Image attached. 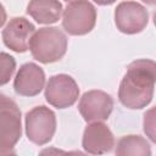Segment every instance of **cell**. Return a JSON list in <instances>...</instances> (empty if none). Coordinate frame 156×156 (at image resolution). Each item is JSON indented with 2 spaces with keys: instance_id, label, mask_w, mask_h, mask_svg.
I'll return each instance as SVG.
<instances>
[{
  "instance_id": "6da1fadb",
  "label": "cell",
  "mask_w": 156,
  "mask_h": 156,
  "mask_svg": "<svg viewBox=\"0 0 156 156\" xmlns=\"http://www.w3.org/2000/svg\"><path fill=\"white\" fill-rule=\"evenodd\" d=\"M156 65L152 60L141 58L133 61L121 80L118 100L132 110L146 107L154 96Z\"/></svg>"
},
{
  "instance_id": "7a4b0ae2",
  "label": "cell",
  "mask_w": 156,
  "mask_h": 156,
  "mask_svg": "<svg viewBox=\"0 0 156 156\" xmlns=\"http://www.w3.org/2000/svg\"><path fill=\"white\" fill-rule=\"evenodd\" d=\"M32 56L41 63H52L63 57L67 50V37L57 27H44L35 30L29 40Z\"/></svg>"
},
{
  "instance_id": "3957f363",
  "label": "cell",
  "mask_w": 156,
  "mask_h": 156,
  "mask_svg": "<svg viewBox=\"0 0 156 156\" xmlns=\"http://www.w3.org/2000/svg\"><path fill=\"white\" fill-rule=\"evenodd\" d=\"M22 135L21 111L9 96L0 94V155L13 154Z\"/></svg>"
},
{
  "instance_id": "277c9868",
  "label": "cell",
  "mask_w": 156,
  "mask_h": 156,
  "mask_svg": "<svg viewBox=\"0 0 156 156\" xmlns=\"http://www.w3.org/2000/svg\"><path fill=\"white\" fill-rule=\"evenodd\" d=\"M96 23V9L88 0H73L63 11L62 27L71 35H84Z\"/></svg>"
},
{
  "instance_id": "5b68a950",
  "label": "cell",
  "mask_w": 156,
  "mask_h": 156,
  "mask_svg": "<svg viewBox=\"0 0 156 156\" xmlns=\"http://www.w3.org/2000/svg\"><path fill=\"white\" fill-rule=\"evenodd\" d=\"M24 123L27 138L37 145L48 144L56 130V116L54 111L43 105L28 111Z\"/></svg>"
},
{
  "instance_id": "8992f818",
  "label": "cell",
  "mask_w": 156,
  "mask_h": 156,
  "mask_svg": "<svg viewBox=\"0 0 156 156\" xmlns=\"http://www.w3.org/2000/svg\"><path fill=\"white\" fill-rule=\"evenodd\" d=\"M79 96V88L76 80L65 73L49 78L45 88V100L56 108L72 106Z\"/></svg>"
},
{
  "instance_id": "52a82bcc",
  "label": "cell",
  "mask_w": 156,
  "mask_h": 156,
  "mask_svg": "<svg viewBox=\"0 0 156 156\" xmlns=\"http://www.w3.org/2000/svg\"><path fill=\"white\" fill-rule=\"evenodd\" d=\"M115 22L119 32L124 34H136L146 28L149 12L136 1H122L115 10Z\"/></svg>"
},
{
  "instance_id": "ba28073f",
  "label": "cell",
  "mask_w": 156,
  "mask_h": 156,
  "mask_svg": "<svg viewBox=\"0 0 156 156\" xmlns=\"http://www.w3.org/2000/svg\"><path fill=\"white\" fill-rule=\"evenodd\" d=\"M113 110V99L102 90L85 91L78 104V111L88 123L106 121Z\"/></svg>"
},
{
  "instance_id": "9c48e42d",
  "label": "cell",
  "mask_w": 156,
  "mask_h": 156,
  "mask_svg": "<svg viewBox=\"0 0 156 156\" xmlns=\"http://www.w3.org/2000/svg\"><path fill=\"white\" fill-rule=\"evenodd\" d=\"M35 32V27L26 17H13L2 30L4 44L15 52L28 50L29 40Z\"/></svg>"
},
{
  "instance_id": "30bf717a",
  "label": "cell",
  "mask_w": 156,
  "mask_h": 156,
  "mask_svg": "<svg viewBox=\"0 0 156 156\" xmlns=\"http://www.w3.org/2000/svg\"><path fill=\"white\" fill-rule=\"evenodd\" d=\"M82 146L88 154L102 155L113 149L115 136L105 123L91 122L84 129Z\"/></svg>"
},
{
  "instance_id": "8fae6325",
  "label": "cell",
  "mask_w": 156,
  "mask_h": 156,
  "mask_svg": "<svg viewBox=\"0 0 156 156\" xmlns=\"http://www.w3.org/2000/svg\"><path fill=\"white\" fill-rule=\"evenodd\" d=\"M45 84V73L40 66L34 62L22 65L15 77L13 89L21 96L38 95Z\"/></svg>"
},
{
  "instance_id": "7c38bea8",
  "label": "cell",
  "mask_w": 156,
  "mask_h": 156,
  "mask_svg": "<svg viewBox=\"0 0 156 156\" xmlns=\"http://www.w3.org/2000/svg\"><path fill=\"white\" fill-rule=\"evenodd\" d=\"M62 4L58 0H30L27 13L40 24H51L60 20Z\"/></svg>"
},
{
  "instance_id": "4fadbf2b",
  "label": "cell",
  "mask_w": 156,
  "mask_h": 156,
  "mask_svg": "<svg viewBox=\"0 0 156 156\" xmlns=\"http://www.w3.org/2000/svg\"><path fill=\"white\" fill-rule=\"evenodd\" d=\"M115 154L121 156H126V155L150 156L151 146L149 141L140 135H124L117 141Z\"/></svg>"
},
{
  "instance_id": "5bb4252c",
  "label": "cell",
  "mask_w": 156,
  "mask_h": 156,
  "mask_svg": "<svg viewBox=\"0 0 156 156\" xmlns=\"http://www.w3.org/2000/svg\"><path fill=\"white\" fill-rule=\"evenodd\" d=\"M16 69V60L7 52H0V87L10 82Z\"/></svg>"
},
{
  "instance_id": "9a60e30c",
  "label": "cell",
  "mask_w": 156,
  "mask_h": 156,
  "mask_svg": "<svg viewBox=\"0 0 156 156\" xmlns=\"http://www.w3.org/2000/svg\"><path fill=\"white\" fill-rule=\"evenodd\" d=\"M154 108H151L149 112L144 116V132L150 136L151 141H155V123H154Z\"/></svg>"
},
{
  "instance_id": "2e32d148",
  "label": "cell",
  "mask_w": 156,
  "mask_h": 156,
  "mask_svg": "<svg viewBox=\"0 0 156 156\" xmlns=\"http://www.w3.org/2000/svg\"><path fill=\"white\" fill-rule=\"evenodd\" d=\"M6 11H5V7L2 6V4L0 2V28L5 24V22H6Z\"/></svg>"
},
{
  "instance_id": "e0dca14e",
  "label": "cell",
  "mask_w": 156,
  "mask_h": 156,
  "mask_svg": "<svg viewBox=\"0 0 156 156\" xmlns=\"http://www.w3.org/2000/svg\"><path fill=\"white\" fill-rule=\"evenodd\" d=\"M94 2H96L98 5H101V6H106V5H111L113 4L116 0H93Z\"/></svg>"
},
{
  "instance_id": "ac0fdd59",
  "label": "cell",
  "mask_w": 156,
  "mask_h": 156,
  "mask_svg": "<svg viewBox=\"0 0 156 156\" xmlns=\"http://www.w3.org/2000/svg\"><path fill=\"white\" fill-rule=\"evenodd\" d=\"M141 1H144L145 4L151 5V6H154V5H155V2H156V0H141Z\"/></svg>"
},
{
  "instance_id": "d6986e66",
  "label": "cell",
  "mask_w": 156,
  "mask_h": 156,
  "mask_svg": "<svg viewBox=\"0 0 156 156\" xmlns=\"http://www.w3.org/2000/svg\"><path fill=\"white\" fill-rule=\"evenodd\" d=\"M65 1H67V2H68V1H69V2H71V1H73V0H65Z\"/></svg>"
}]
</instances>
